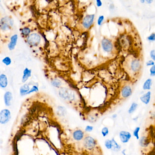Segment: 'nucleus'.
<instances>
[{
	"instance_id": "15",
	"label": "nucleus",
	"mask_w": 155,
	"mask_h": 155,
	"mask_svg": "<svg viewBox=\"0 0 155 155\" xmlns=\"http://www.w3.org/2000/svg\"><path fill=\"white\" fill-rule=\"evenodd\" d=\"M131 67L133 71H139L141 68V64L139 61L137 59L134 60L131 63Z\"/></svg>"
},
{
	"instance_id": "22",
	"label": "nucleus",
	"mask_w": 155,
	"mask_h": 155,
	"mask_svg": "<svg viewBox=\"0 0 155 155\" xmlns=\"http://www.w3.org/2000/svg\"><path fill=\"white\" fill-rule=\"evenodd\" d=\"M140 127L139 126H137L135 128L133 132V135L137 140L140 139L139 132L140 131Z\"/></svg>"
},
{
	"instance_id": "29",
	"label": "nucleus",
	"mask_w": 155,
	"mask_h": 155,
	"mask_svg": "<svg viewBox=\"0 0 155 155\" xmlns=\"http://www.w3.org/2000/svg\"><path fill=\"white\" fill-rule=\"evenodd\" d=\"M38 89L37 87H36V86H34L27 93V94H30V93H32V92H34V91H38Z\"/></svg>"
},
{
	"instance_id": "16",
	"label": "nucleus",
	"mask_w": 155,
	"mask_h": 155,
	"mask_svg": "<svg viewBox=\"0 0 155 155\" xmlns=\"http://www.w3.org/2000/svg\"><path fill=\"white\" fill-rule=\"evenodd\" d=\"M8 84L7 78L5 74L0 75V87L6 88Z\"/></svg>"
},
{
	"instance_id": "40",
	"label": "nucleus",
	"mask_w": 155,
	"mask_h": 155,
	"mask_svg": "<svg viewBox=\"0 0 155 155\" xmlns=\"http://www.w3.org/2000/svg\"><path fill=\"white\" fill-rule=\"evenodd\" d=\"M144 1H144H144H142V0H141V2H144Z\"/></svg>"
},
{
	"instance_id": "23",
	"label": "nucleus",
	"mask_w": 155,
	"mask_h": 155,
	"mask_svg": "<svg viewBox=\"0 0 155 155\" xmlns=\"http://www.w3.org/2000/svg\"><path fill=\"white\" fill-rule=\"evenodd\" d=\"M104 145L106 148L108 150H110L112 149V142L111 140L107 139L104 142Z\"/></svg>"
},
{
	"instance_id": "36",
	"label": "nucleus",
	"mask_w": 155,
	"mask_h": 155,
	"mask_svg": "<svg viewBox=\"0 0 155 155\" xmlns=\"http://www.w3.org/2000/svg\"><path fill=\"white\" fill-rule=\"evenodd\" d=\"M126 151V150H124L122 151V154H123V155H127V154H126V152H125L126 151Z\"/></svg>"
},
{
	"instance_id": "32",
	"label": "nucleus",
	"mask_w": 155,
	"mask_h": 155,
	"mask_svg": "<svg viewBox=\"0 0 155 155\" xmlns=\"http://www.w3.org/2000/svg\"><path fill=\"white\" fill-rule=\"evenodd\" d=\"M150 55L151 58L155 61V50H152L150 52Z\"/></svg>"
},
{
	"instance_id": "2",
	"label": "nucleus",
	"mask_w": 155,
	"mask_h": 155,
	"mask_svg": "<svg viewBox=\"0 0 155 155\" xmlns=\"http://www.w3.org/2000/svg\"><path fill=\"white\" fill-rule=\"evenodd\" d=\"M83 145L87 150H92L96 147V141L92 136H87L83 140Z\"/></svg>"
},
{
	"instance_id": "24",
	"label": "nucleus",
	"mask_w": 155,
	"mask_h": 155,
	"mask_svg": "<svg viewBox=\"0 0 155 155\" xmlns=\"http://www.w3.org/2000/svg\"><path fill=\"white\" fill-rule=\"evenodd\" d=\"M101 133L103 137H106L109 134V129L107 127H104L102 128L101 131Z\"/></svg>"
},
{
	"instance_id": "39",
	"label": "nucleus",
	"mask_w": 155,
	"mask_h": 155,
	"mask_svg": "<svg viewBox=\"0 0 155 155\" xmlns=\"http://www.w3.org/2000/svg\"><path fill=\"white\" fill-rule=\"evenodd\" d=\"M152 116L153 117H154V118H155V113H152Z\"/></svg>"
},
{
	"instance_id": "26",
	"label": "nucleus",
	"mask_w": 155,
	"mask_h": 155,
	"mask_svg": "<svg viewBox=\"0 0 155 155\" xmlns=\"http://www.w3.org/2000/svg\"><path fill=\"white\" fill-rule=\"evenodd\" d=\"M2 62L4 63L6 66H9L11 63V60L9 57L7 56L5 58H4L2 60Z\"/></svg>"
},
{
	"instance_id": "7",
	"label": "nucleus",
	"mask_w": 155,
	"mask_h": 155,
	"mask_svg": "<svg viewBox=\"0 0 155 155\" xmlns=\"http://www.w3.org/2000/svg\"><path fill=\"white\" fill-rule=\"evenodd\" d=\"M12 25V20L7 17L2 18L0 23L1 28L4 30H6L7 29H9Z\"/></svg>"
},
{
	"instance_id": "4",
	"label": "nucleus",
	"mask_w": 155,
	"mask_h": 155,
	"mask_svg": "<svg viewBox=\"0 0 155 155\" xmlns=\"http://www.w3.org/2000/svg\"><path fill=\"white\" fill-rule=\"evenodd\" d=\"M27 42L31 45H37L41 42V37L37 34H32L28 37Z\"/></svg>"
},
{
	"instance_id": "10",
	"label": "nucleus",
	"mask_w": 155,
	"mask_h": 155,
	"mask_svg": "<svg viewBox=\"0 0 155 155\" xmlns=\"http://www.w3.org/2000/svg\"><path fill=\"white\" fill-rule=\"evenodd\" d=\"M150 140L146 136H142L139 139V145L143 148L147 147L150 144Z\"/></svg>"
},
{
	"instance_id": "3",
	"label": "nucleus",
	"mask_w": 155,
	"mask_h": 155,
	"mask_svg": "<svg viewBox=\"0 0 155 155\" xmlns=\"http://www.w3.org/2000/svg\"><path fill=\"white\" fill-rule=\"evenodd\" d=\"M11 119V112L7 109H4L0 111V124H6Z\"/></svg>"
},
{
	"instance_id": "17",
	"label": "nucleus",
	"mask_w": 155,
	"mask_h": 155,
	"mask_svg": "<svg viewBox=\"0 0 155 155\" xmlns=\"http://www.w3.org/2000/svg\"><path fill=\"white\" fill-rule=\"evenodd\" d=\"M31 76V70L26 68L23 72V76L22 77V82H25L28 80L29 78Z\"/></svg>"
},
{
	"instance_id": "1",
	"label": "nucleus",
	"mask_w": 155,
	"mask_h": 155,
	"mask_svg": "<svg viewBox=\"0 0 155 155\" xmlns=\"http://www.w3.org/2000/svg\"><path fill=\"white\" fill-rule=\"evenodd\" d=\"M59 95L60 97L65 100H73L75 97L74 93L73 90L66 88H62L59 90Z\"/></svg>"
},
{
	"instance_id": "20",
	"label": "nucleus",
	"mask_w": 155,
	"mask_h": 155,
	"mask_svg": "<svg viewBox=\"0 0 155 155\" xmlns=\"http://www.w3.org/2000/svg\"><path fill=\"white\" fill-rule=\"evenodd\" d=\"M152 85V81L151 79H148L145 81L143 86L144 90H150Z\"/></svg>"
},
{
	"instance_id": "5",
	"label": "nucleus",
	"mask_w": 155,
	"mask_h": 155,
	"mask_svg": "<svg viewBox=\"0 0 155 155\" xmlns=\"http://www.w3.org/2000/svg\"><path fill=\"white\" fill-rule=\"evenodd\" d=\"M94 15H87L84 18L83 21V25L85 28H89L91 27L94 19Z\"/></svg>"
},
{
	"instance_id": "6",
	"label": "nucleus",
	"mask_w": 155,
	"mask_h": 155,
	"mask_svg": "<svg viewBox=\"0 0 155 155\" xmlns=\"http://www.w3.org/2000/svg\"><path fill=\"white\" fill-rule=\"evenodd\" d=\"M121 142L123 143H127L129 142L132 138V134L129 132L122 131L119 134Z\"/></svg>"
},
{
	"instance_id": "19",
	"label": "nucleus",
	"mask_w": 155,
	"mask_h": 155,
	"mask_svg": "<svg viewBox=\"0 0 155 155\" xmlns=\"http://www.w3.org/2000/svg\"><path fill=\"white\" fill-rule=\"evenodd\" d=\"M30 90V88L28 85L25 84L20 88V94L21 96L27 95Z\"/></svg>"
},
{
	"instance_id": "35",
	"label": "nucleus",
	"mask_w": 155,
	"mask_h": 155,
	"mask_svg": "<svg viewBox=\"0 0 155 155\" xmlns=\"http://www.w3.org/2000/svg\"><path fill=\"white\" fill-rule=\"evenodd\" d=\"M102 2L100 0H97V5L98 7H100L102 5Z\"/></svg>"
},
{
	"instance_id": "13",
	"label": "nucleus",
	"mask_w": 155,
	"mask_h": 155,
	"mask_svg": "<svg viewBox=\"0 0 155 155\" xmlns=\"http://www.w3.org/2000/svg\"><path fill=\"white\" fill-rule=\"evenodd\" d=\"M17 39L18 36L16 34L14 35L11 37L10 41L8 44V48L10 50H13V49H14L16 45Z\"/></svg>"
},
{
	"instance_id": "21",
	"label": "nucleus",
	"mask_w": 155,
	"mask_h": 155,
	"mask_svg": "<svg viewBox=\"0 0 155 155\" xmlns=\"http://www.w3.org/2000/svg\"><path fill=\"white\" fill-rule=\"evenodd\" d=\"M138 104L135 102H133L128 110V113L129 114L133 113L136 110Z\"/></svg>"
},
{
	"instance_id": "9",
	"label": "nucleus",
	"mask_w": 155,
	"mask_h": 155,
	"mask_svg": "<svg viewBox=\"0 0 155 155\" xmlns=\"http://www.w3.org/2000/svg\"><path fill=\"white\" fill-rule=\"evenodd\" d=\"M84 133L82 130L80 129L76 130L73 133V138L76 141L79 142L84 139Z\"/></svg>"
},
{
	"instance_id": "8",
	"label": "nucleus",
	"mask_w": 155,
	"mask_h": 155,
	"mask_svg": "<svg viewBox=\"0 0 155 155\" xmlns=\"http://www.w3.org/2000/svg\"><path fill=\"white\" fill-rule=\"evenodd\" d=\"M102 45L103 48L106 52H111L113 48L112 43L108 39H103L102 42Z\"/></svg>"
},
{
	"instance_id": "14",
	"label": "nucleus",
	"mask_w": 155,
	"mask_h": 155,
	"mask_svg": "<svg viewBox=\"0 0 155 155\" xmlns=\"http://www.w3.org/2000/svg\"><path fill=\"white\" fill-rule=\"evenodd\" d=\"M151 97V93L150 91L146 92L145 94L143 95L142 96L140 97V100L142 102L146 105H147L149 103Z\"/></svg>"
},
{
	"instance_id": "38",
	"label": "nucleus",
	"mask_w": 155,
	"mask_h": 155,
	"mask_svg": "<svg viewBox=\"0 0 155 155\" xmlns=\"http://www.w3.org/2000/svg\"><path fill=\"white\" fill-rule=\"evenodd\" d=\"M146 2H148V3H151V2H152V0H147V1H146Z\"/></svg>"
},
{
	"instance_id": "18",
	"label": "nucleus",
	"mask_w": 155,
	"mask_h": 155,
	"mask_svg": "<svg viewBox=\"0 0 155 155\" xmlns=\"http://www.w3.org/2000/svg\"><path fill=\"white\" fill-rule=\"evenodd\" d=\"M111 141L112 142V150H113L114 152H117L119 151L121 149V146L117 143L114 138H113L111 140Z\"/></svg>"
},
{
	"instance_id": "30",
	"label": "nucleus",
	"mask_w": 155,
	"mask_h": 155,
	"mask_svg": "<svg viewBox=\"0 0 155 155\" xmlns=\"http://www.w3.org/2000/svg\"><path fill=\"white\" fill-rule=\"evenodd\" d=\"M103 20H104V16H101L99 17L98 20V25L100 26L101 25L102 23L103 22Z\"/></svg>"
},
{
	"instance_id": "25",
	"label": "nucleus",
	"mask_w": 155,
	"mask_h": 155,
	"mask_svg": "<svg viewBox=\"0 0 155 155\" xmlns=\"http://www.w3.org/2000/svg\"><path fill=\"white\" fill-rule=\"evenodd\" d=\"M52 84L55 87H59L61 85V82L59 80L56 79L52 81Z\"/></svg>"
},
{
	"instance_id": "27",
	"label": "nucleus",
	"mask_w": 155,
	"mask_h": 155,
	"mask_svg": "<svg viewBox=\"0 0 155 155\" xmlns=\"http://www.w3.org/2000/svg\"><path fill=\"white\" fill-rule=\"evenodd\" d=\"M22 33L25 36H27L31 33V30L28 27H25L22 30Z\"/></svg>"
},
{
	"instance_id": "37",
	"label": "nucleus",
	"mask_w": 155,
	"mask_h": 155,
	"mask_svg": "<svg viewBox=\"0 0 155 155\" xmlns=\"http://www.w3.org/2000/svg\"><path fill=\"white\" fill-rule=\"evenodd\" d=\"M112 117H113V118H117V114H114V115H113Z\"/></svg>"
},
{
	"instance_id": "31",
	"label": "nucleus",
	"mask_w": 155,
	"mask_h": 155,
	"mask_svg": "<svg viewBox=\"0 0 155 155\" xmlns=\"http://www.w3.org/2000/svg\"><path fill=\"white\" fill-rule=\"evenodd\" d=\"M151 76H155V65L153 66L150 69Z\"/></svg>"
},
{
	"instance_id": "28",
	"label": "nucleus",
	"mask_w": 155,
	"mask_h": 155,
	"mask_svg": "<svg viewBox=\"0 0 155 155\" xmlns=\"http://www.w3.org/2000/svg\"><path fill=\"white\" fill-rule=\"evenodd\" d=\"M93 129V126H86L85 131L86 132L89 133V132H92Z\"/></svg>"
},
{
	"instance_id": "33",
	"label": "nucleus",
	"mask_w": 155,
	"mask_h": 155,
	"mask_svg": "<svg viewBox=\"0 0 155 155\" xmlns=\"http://www.w3.org/2000/svg\"><path fill=\"white\" fill-rule=\"evenodd\" d=\"M148 39L150 41H155V34L153 33L151 35L149 36L148 37Z\"/></svg>"
},
{
	"instance_id": "11",
	"label": "nucleus",
	"mask_w": 155,
	"mask_h": 155,
	"mask_svg": "<svg viewBox=\"0 0 155 155\" xmlns=\"http://www.w3.org/2000/svg\"><path fill=\"white\" fill-rule=\"evenodd\" d=\"M12 99V95L10 91H7L5 93L4 96V100L6 107H10L11 105Z\"/></svg>"
},
{
	"instance_id": "34",
	"label": "nucleus",
	"mask_w": 155,
	"mask_h": 155,
	"mask_svg": "<svg viewBox=\"0 0 155 155\" xmlns=\"http://www.w3.org/2000/svg\"><path fill=\"white\" fill-rule=\"evenodd\" d=\"M154 65V62H153V61H148L147 63H146V65L147 66H153V65Z\"/></svg>"
},
{
	"instance_id": "12",
	"label": "nucleus",
	"mask_w": 155,
	"mask_h": 155,
	"mask_svg": "<svg viewBox=\"0 0 155 155\" xmlns=\"http://www.w3.org/2000/svg\"><path fill=\"white\" fill-rule=\"evenodd\" d=\"M132 93V89L130 86H127L123 88L122 90V96L124 98L129 97Z\"/></svg>"
}]
</instances>
